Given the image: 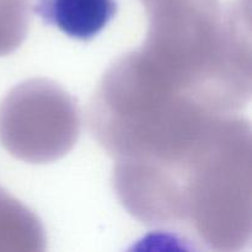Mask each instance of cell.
<instances>
[{
	"label": "cell",
	"instance_id": "1",
	"mask_svg": "<svg viewBox=\"0 0 252 252\" xmlns=\"http://www.w3.org/2000/svg\"><path fill=\"white\" fill-rule=\"evenodd\" d=\"M33 11L46 25L78 41L95 38L118 11L117 0H34Z\"/></svg>",
	"mask_w": 252,
	"mask_h": 252
}]
</instances>
